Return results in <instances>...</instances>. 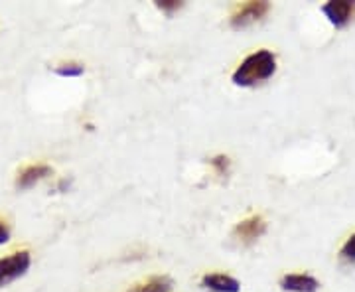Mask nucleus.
<instances>
[{"mask_svg": "<svg viewBox=\"0 0 355 292\" xmlns=\"http://www.w3.org/2000/svg\"><path fill=\"white\" fill-rule=\"evenodd\" d=\"M172 286H174V282L168 277H150L144 282L135 284L128 292H172Z\"/></svg>", "mask_w": 355, "mask_h": 292, "instance_id": "9", "label": "nucleus"}, {"mask_svg": "<svg viewBox=\"0 0 355 292\" xmlns=\"http://www.w3.org/2000/svg\"><path fill=\"white\" fill-rule=\"evenodd\" d=\"M340 255H342L343 261H352L354 263L355 261V233L347 239V241L343 243L342 251H340Z\"/></svg>", "mask_w": 355, "mask_h": 292, "instance_id": "13", "label": "nucleus"}, {"mask_svg": "<svg viewBox=\"0 0 355 292\" xmlns=\"http://www.w3.org/2000/svg\"><path fill=\"white\" fill-rule=\"evenodd\" d=\"M211 166H214V170L219 176H225L229 172V168H231V160L225 154H217L216 158H211Z\"/></svg>", "mask_w": 355, "mask_h": 292, "instance_id": "11", "label": "nucleus"}, {"mask_svg": "<svg viewBox=\"0 0 355 292\" xmlns=\"http://www.w3.org/2000/svg\"><path fill=\"white\" fill-rule=\"evenodd\" d=\"M270 10V4L257 0V2H245L241 6L235 8V12L231 14V26L233 28H247V26L254 24L259 20H263Z\"/></svg>", "mask_w": 355, "mask_h": 292, "instance_id": "3", "label": "nucleus"}, {"mask_svg": "<svg viewBox=\"0 0 355 292\" xmlns=\"http://www.w3.org/2000/svg\"><path fill=\"white\" fill-rule=\"evenodd\" d=\"M53 174V168L48 164H28L16 174V188L18 190H28L32 186L40 184L42 180Z\"/></svg>", "mask_w": 355, "mask_h": 292, "instance_id": "6", "label": "nucleus"}, {"mask_svg": "<svg viewBox=\"0 0 355 292\" xmlns=\"http://www.w3.org/2000/svg\"><path fill=\"white\" fill-rule=\"evenodd\" d=\"M154 4H156L158 10H162V12L166 14L178 12V10L184 6V2H180V0H158V2H154Z\"/></svg>", "mask_w": 355, "mask_h": 292, "instance_id": "12", "label": "nucleus"}, {"mask_svg": "<svg viewBox=\"0 0 355 292\" xmlns=\"http://www.w3.org/2000/svg\"><path fill=\"white\" fill-rule=\"evenodd\" d=\"M280 289L286 292H318L320 282L312 275L292 273V275H284L280 279Z\"/></svg>", "mask_w": 355, "mask_h": 292, "instance_id": "7", "label": "nucleus"}, {"mask_svg": "<svg viewBox=\"0 0 355 292\" xmlns=\"http://www.w3.org/2000/svg\"><path fill=\"white\" fill-rule=\"evenodd\" d=\"M8 239H10V225L6 219L0 217V245H6Z\"/></svg>", "mask_w": 355, "mask_h": 292, "instance_id": "14", "label": "nucleus"}, {"mask_svg": "<svg viewBox=\"0 0 355 292\" xmlns=\"http://www.w3.org/2000/svg\"><path fill=\"white\" fill-rule=\"evenodd\" d=\"M53 71L62 77H79L85 74V67H83L81 64H77V62H69V64L55 65V69H53Z\"/></svg>", "mask_w": 355, "mask_h": 292, "instance_id": "10", "label": "nucleus"}, {"mask_svg": "<svg viewBox=\"0 0 355 292\" xmlns=\"http://www.w3.org/2000/svg\"><path fill=\"white\" fill-rule=\"evenodd\" d=\"M322 12L326 14V18L336 28H343V26L349 24V20L354 18L355 2H349V0H331V2L322 6Z\"/></svg>", "mask_w": 355, "mask_h": 292, "instance_id": "5", "label": "nucleus"}, {"mask_svg": "<svg viewBox=\"0 0 355 292\" xmlns=\"http://www.w3.org/2000/svg\"><path fill=\"white\" fill-rule=\"evenodd\" d=\"M202 284L205 289L214 292H239L241 291V282L231 277V275H225V273H209L202 279Z\"/></svg>", "mask_w": 355, "mask_h": 292, "instance_id": "8", "label": "nucleus"}, {"mask_svg": "<svg viewBox=\"0 0 355 292\" xmlns=\"http://www.w3.org/2000/svg\"><path fill=\"white\" fill-rule=\"evenodd\" d=\"M277 71V58L268 50H259L249 53L241 65L233 71V83L237 87H254L275 76Z\"/></svg>", "mask_w": 355, "mask_h": 292, "instance_id": "1", "label": "nucleus"}, {"mask_svg": "<svg viewBox=\"0 0 355 292\" xmlns=\"http://www.w3.org/2000/svg\"><path fill=\"white\" fill-rule=\"evenodd\" d=\"M266 231V221L261 216H251L239 221L233 229V237L243 245H251L257 239H261Z\"/></svg>", "mask_w": 355, "mask_h": 292, "instance_id": "4", "label": "nucleus"}, {"mask_svg": "<svg viewBox=\"0 0 355 292\" xmlns=\"http://www.w3.org/2000/svg\"><path fill=\"white\" fill-rule=\"evenodd\" d=\"M32 267V255L30 251H14L0 259V289L12 284L14 280L22 279Z\"/></svg>", "mask_w": 355, "mask_h": 292, "instance_id": "2", "label": "nucleus"}]
</instances>
